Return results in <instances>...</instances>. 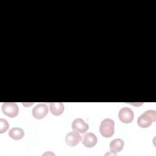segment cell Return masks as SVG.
<instances>
[{
  "label": "cell",
  "instance_id": "6da1fadb",
  "mask_svg": "<svg viewBox=\"0 0 156 156\" xmlns=\"http://www.w3.org/2000/svg\"><path fill=\"white\" fill-rule=\"evenodd\" d=\"M156 120V112L153 110H149L141 115L137 120L138 125L142 128L149 127L153 122Z\"/></svg>",
  "mask_w": 156,
  "mask_h": 156
},
{
  "label": "cell",
  "instance_id": "7a4b0ae2",
  "mask_svg": "<svg viewBox=\"0 0 156 156\" xmlns=\"http://www.w3.org/2000/svg\"><path fill=\"white\" fill-rule=\"evenodd\" d=\"M114 121L110 118H105L102 121L99 132L102 136L105 138L111 137L114 133Z\"/></svg>",
  "mask_w": 156,
  "mask_h": 156
},
{
  "label": "cell",
  "instance_id": "3957f363",
  "mask_svg": "<svg viewBox=\"0 0 156 156\" xmlns=\"http://www.w3.org/2000/svg\"><path fill=\"white\" fill-rule=\"evenodd\" d=\"M2 112L10 118H15L18 114V107L16 103L5 102L2 105Z\"/></svg>",
  "mask_w": 156,
  "mask_h": 156
},
{
  "label": "cell",
  "instance_id": "277c9868",
  "mask_svg": "<svg viewBox=\"0 0 156 156\" xmlns=\"http://www.w3.org/2000/svg\"><path fill=\"white\" fill-rule=\"evenodd\" d=\"M134 117V114L132 109L128 107H123L122 108L118 113V118L119 120L126 124L130 123Z\"/></svg>",
  "mask_w": 156,
  "mask_h": 156
},
{
  "label": "cell",
  "instance_id": "5b68a950",
  "mask_svg": "<svg viewBox=\"0 0 156 156\" xmlns=\"http://www.w3.org/2000/svg\"><path fill=\"white\" fill-rule=\"evenodd\" d=\"M48 112V107L45 104H39L32 109V115L35 119L44 118Z\"/></svg>",
  "mask_w": 156,
  "mask_h": 156
},
{
  "label": "cell",
  "instance_id": "8992f818",
  "mask_svg": "<svg viewBox=\"0 0 156 156\" xmlns=\"http://www.w3.org/2000/svg\"><path fill=\"white\" fill-rule=\"evenodd\" d=\"M71 127L73 130L79 133H85L89 128L88 124L82 118L75 119L72 122Z\"/></svg>",
  "mask_w": 156,
  "mask_h": 156
},
{
  "label": "cell",
  "instance_id": "52a82bcc",
  "mask_svg": "<svg viewBox=\"0 0 156 156\" xmlns=\"http://www.w3.org/2000/svg\"><path fill=\"white\" fill-rule=\"evenodd\" d=\"M81 141V135L76 131L69 132L65 137L66 144L71 147L75 146Z\"/></svg>",
  "mask_w": 156,
  "mask_h": 156
},
{
  "label": "cell",
  "instance_id": "ba28073f",
  "mask_svg": "<svg viewBox=\"0 0 156 156\" xmlns=\"http://www.w3.org/2000/svg\"><path fill=\"white\" fill-rule=\"evenodd\" d=\"M97 141L98 140L96 136L94 133L89 132L83 136L82 143L87 147H92L96 145Z\"/></svg>",
  "mask_w": 156,
  "mask_h": 156
},
{
  "label": "cell",
  "instance_id": "9c48e42d",
  "mask_svg": "<svg viewBox=\"0 0 156 156\" xmlns=\"http://www.w3.org/2000/svg\"><path fill=\"white\" fill-rule=\"evenodd\" d=\"M124 143L122 140L116 138L112 140L110 143V149L112 153L116 154L117 152H120L124 146Z\"/></svg>",
  "mask_w": 156,
  "mask_h": 156
},
{
  "label": "cell",
  "instance_id": "30bf717a",
  "mask_svg": "<svg viewBox=\"0 0 156 156\" xmlns=\"http://www.w3.org/2000/svg\"><path fill=\"white\" fill-rule=\"evenodd\" d=\"M51 112L55 116H59L63 112L64 105L62 102H51L49 104Z\"/></svg>",
  "mask_w": 156,
  "mask_h": 156
},
{
  "label": "cell",
  "instance_id": "8fae6325",
  "mask_svg": "<svg viewBox=\"0 0 156 156\" xmlns=\"http://www.w3.org/2000/svg\"><path fill=\"white\" fill-rule=\"evenodd\" d=\"M24 130L20 127L12 128L9 132V136L15 140H18L23 138V137L24 136Z\"/></svg>",
  "mask_w": 156,
  "mask_h": 156
},
{
  "label": "cell",
  "instance_id": "7c38bea8",
  "mask_svg": "<svg viewBox=\"0 0 156 156\" xmlns=\"http://www.w3.org/2000/svg\"><path fill=\"white\" fill-rule=\"evenodd\" d=\"M9 129V123L5 119H0V133H2L7 130Z\"/></svg>",
  "mask_w": 156,
  "mask_h": 156
}]
</instances>
